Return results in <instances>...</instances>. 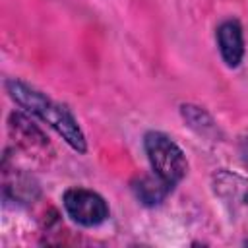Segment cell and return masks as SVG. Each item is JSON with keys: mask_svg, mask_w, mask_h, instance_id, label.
<instances>
[{"mask_svg": "<svg viewBox=\"0 0 248 248\" xmlns=\"http://www.w3.org/2000/svg\"><path fill=\"white\" fill-rule=\"evenodd\" d=\"M4 85H6L8 95L16 101V105H19L23 110L37 116L45 124H48L74 151H78V153L87 151L85 134L66 105L56 103L54 99H50L43 91L35 89L33 85H29L21 79H16V78L6 79Z\"/></svg>", "mask_w": 248, "mask_h": 248, "instance_id": "6da1fadb", "label": "cell"}, {"mask_svg": "<svg viewBox=\"0 0 248 248\" xmlns=\"http://www.w3.org/2000/svg\"><path fill=\"white\" fill-rule=\"evenodd\" d=\"M143 151L151 165V170L176 186L188 174V159L180 145L163 132L149 130L143 136Z\"/></svg>", "mask_w": 248, "mask_h": 248, "instance_id": "7a4b0ae2", "label": "cell"}, {"mask_svg": "<svg viewBox=\"0 0 248 248\" xmlns=\"http://www.w3.org/2000/svg\"><path fill=\"white\" fill-rule=\"evenodd\" d=\"M62 205L66 215L81 227H97L105 223L110 215V209L105 198L81 186L68 188L62 196Z\"/></svg>", "mask_w": 248, "mask_h": 248, "instance_id": "3957f363", "label": "cell"}, {"mask_svg": "<svg viewBox=\"0 0 248 248\" xmlns=\"http://www.w3.org/2000/svg\"><path fill=\"white\" fill-rule=\"evenodd\" d=\"M8 132L10 138L14 140L16 147L23 151L25 155L33 157L35 161L48 163L54 155V149L45 136V132L23 112L14 110L8 116Z\"/></svg>", "mask_w": 248, "mask_h": 248, "instance_id": "277c9868", "label": "cell"}, {"mask_svg": "<svg viewBox=\"0 0 248 248\" xmlns=\"http://www.w3.org/2000/svg\"><path fill=\"white\" fill-rule=\"evenodd\" d=\"M2 188H4V198L19 203V205H29L39 200L41 196V186L33 174H29L23 169L8 167V163H2Z\"/></svg>", "mask_w": 248, "mask_h": 248, "instance_id": "5b68a950", "label": "cell"}, {"mask_svg": "<svg viewBox=\"0 0 248 248\" xmlns=\"http://www.w3.org/2000/svg\"><path fill=\"white\" fill-rule=\"evenodd\" d=\"M217 48L227 68H238L244 58V33L238 19H225L215 29Z\"/></svg>", "mask_w": 248, "mask_h": 248, "instance_id": "8992f818", "label": "cell"}, {"mask_svg": "<svg viewBox=\"0 0 248 248\" xmlns=\"http://www.w3.org/2000/svg\"><path fill=\"white\" fill-rule=\"evenodd\" d=\"M172 188L174 186H170L167 180H163L155 172L141 174V176H136L132 180V192H134V196L140 200V203H143L147 207H155L161 202H165V198L170 194Z\"/></svg>", "mask_w": 248, "mask_h": 248, "instance_id": "52a82bcc", "label": "cell"}, {"mask_svg": "<svg viewBox=\"0 0 248 248\" xmlns=\"http://www.w3.org/2000/svg\"><path fill=\"white\" fill-rule=\"evenodd\" d=\"M180 116L188 124V128H192L198 136L213 140V141L223 138L221 128L217 126L213 116L203 107H198V105H192V103H184V105H180Z\"/></svg>", "mask_w": 248, "mask_h": 248, "instance_id": "ba28073f", "label": "cell"}, {"mask_svg": "<svg viewBox=\"0 0 248 248\" xmlns=\"http://www.w3.org/2000/svg\"><path fill=\"white\" fill-rule=\"evenodd\" d=\"M238 153H240L242 163L248 167V136H244V138L240 140V143H238Z\"/></svg>", "mask_w": 248, "mask_h": 248, "instance_id": "9c48e42d", "label": "cell"}, {"mask_svg": "<svg viewBox=\"0 0 248 248\" xmlns=\"http://www.w3.org/2000/svg\"><path fill=\"white\" fill-rule=\"evenodd\" d=\"M244 202L248 203V190H246V194H244Z\"/></svg>", "mask_w": 248, "mask_h": 248, "instance_id": "30bf717a", "label": "cell"}]
</instances>
